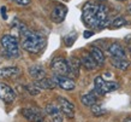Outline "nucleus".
Returning <instances> with one entry per match:
<instances>
[{
    "label": "nucleus",
    "instance_id": "obj_1",
    "mask_svg": "<svg viewBox=\"0 0 131 122\" xmlns=\"http://www.w3.org/2000/svg\"><path fill=\"white\" fill-rule=\"evenodd\" d=\"M82 20L90 28H102L108 23V8L102 4L88 3L84 5Z\"/></svg>",
    "mask_w": 131,
    "mask_h": 122
},
{
    "label": "nucleus",
    "instance_id": "obj_2",
    "mask_svg": "<svg viewBox=\"0 0 131 122\" xmlns=\"http://www.w3.org/2000/svg\"><path fill=\"white\" fill-rule=\"evenodd\" d=\"M19 33L22 35V47L30 53H40L46 46L47 40L42 34L30 30L27 25L19 24Z\"/></svg>",
    "mask_w": 131,
    "mask_h": 122
},
{
    "label": "nucleus",
    "instance_id": "obj_3",
    "mask_svg": "<svg viewBox=\"0 0 131 122\" xmlns=\"http://www.w3.org/2000/svg\"><path fill=\"white\" fill-rule=\"evenodd\" d=\"M1 46L8 57H17L19 55V42L16 36L10 34L4 35L1 38Z\"/></svg>",
    "mask_w": 131,
    "mask_h": 122
},
{
    "label": "nucleus",
    "instance_id": "obj_4",
    "mask_svg": "<svg viewBox=\"0 0 131 122\" xmlns=\"http://www.w3.org/2000/svg\"><path fill=\"white\" fill-rule=\"evenodd\" d=\"M94 85H95V91L101 95H105V94H107V93H110V92H113V91L119 88V85L117 82H113V81H105L101 76L95 77Z\"/></svg>",
    "mask_w": 131,
    "mask_h": 122
},
{
    "label": "nucleus",
    "instance_id": "obj_5",
    "mask_svg": "<svg viewBox=\"0 0 131 122\" xmlns=\"http://www.w3.org/2000/svg\"><path fill=\"white\" fill-rule=\"evenodd\" d=\"M20 114L30 122H45L43 114L36 108H23L20 110Z\"/></svg>",
    "mask_w": 131,
    "mask_h": 122
},
{
    "label": "nucleus",
    "instance_id": "obj_6",
    "mask_svg": "<svg viewBox=\"0 0 131 122\" xmlns=\"http://www.w3.org/2000/svg\"><path fill=\"white\" fill-rule=\"evenodd\" d=\"M52 70L58 75H68L69 74V65L68 60L63 57H56L51 63Z\"/></svg>",
    "mask_w": 131,
    "mask_h": 122
},
{
    "label": "nucleus",
    "instance_id": "obj_7",
    "mask_svg": "<svg viewBox=\"0 0 131 122\" xmlns=\"http://www.w3.org/2000/svg\"><path fill=\"white\" fill-rule=\"evenodd\" d=\"M53 81L56 82L57 86H59L60 88H63L65 91H72L76 87L75 81L65 75H58L56 74L53 76Z\"/></svg>",
    "mask_w": 131,
    "mask_h": 122
},
{
    "label": "nucleus",
    "instance_id": "obj_8",
    "mask_svg": "<svg viewBox=\"0 0 131 122\" xmlns=\"http://www.w3.org/2000/svg\"><path fill=\"white\" fill-rule=\"evenodd\" d=\"M46 114L51 117L53 122H63V111L60 109L59 105L57 104H47L46 106Z\"/></svg>",
    "mask_w": 131,
    "mask_h": 122
},
{
    "label": "nucleus",
    "instance_id": "obj_9",
    "mask_svg": "<svg viewBox=\"0 0 131 122\" xmlns=\"http://www.w3.org/2000/svg\"><path fill=\"white\" fill-rule=\"evenodd\" d=\"M16 98V92L11 87L4 82H0V99H3L5 103L11 104Z\"/></svg>",
    "mask_w": 131,
    "mask_h": 122
},
{
    "label": "nucleus",
    "instance_id": "obj_10",
    "mask_svg": "<svg viewBox=\"0 0 131 122\" xmlns=\"http://www.w3.org/2000/svg\"><path fill=\"white\" fill-rule=\"evenodd\" d=\"M58 103H59L60 109H61V111H63V114L65 116H68L69 118H72L75 116V106L71 102H69L68 99L63 98V97H59Z\"/></svg>",
    "mask_w": 131,
    "mask_h": 122
},
{
    "label": "nucleus",
    "instance_id": "obj_11",
    "mask_svg": "<svg viewBox=\"0 0 131 122\" xmlns=\"http://www.w3.org/2000/svg\"><path fill=\"white\" fill-rule=\"evenodd\" d=\"M68 15V8L63 6V5H57L54 6V8L52 10V13H51V18L53 22L56 23H61L65 17Z\"/></svg>",
    "mask_w": 131,
    "mask_h": 122
},
{
    "label": "nucleus",
    "instance_id": "obj_12",
    "mask_svg": "<svg viewBox=\"0 0 131 122\" xmlns=\"http://www.w3.org/2000/svg\"><path fill=\"white\" fill-rule=\"evenodd\" d=\"M81 60L77 59L76 57H70L68 59V65H69V74L72 75L73 77H77L80 75L81 69Z\"/></svg>",
    "mask_w": 131,
    "mask_h": 122
},
{
    "label": "nucleus",
    "instance_id": "obj_13",
    "mask_svg": "<svg viewBox=\"0 0 131 122\" xmlns=\"http://www.w3.org/2000/svg\"><path fill=\"white\" fill-rule=\"evenodd\" d=\"M108 53L112 58H126V52L119 43H112L108 47Z\"/></svg>",
    "mask_w": 131,
    "mask_h": 122
},
{
    "label": "nucleus",
    "instance_id": "obj_14",
    "mask_svg": "<svg viewBox=\"0 0 131 122\" xmlns=\"http://www.w3.org/2000/svg\"><path fill=\"white\" fill-rule=\"evenodd\" d=\"M28 73L34 80H41L46 76V70L41 65H31L28 69Z\"/></svg>",
    "mask_w": 131,
    "mask_h": 122
},
{
    "label": "nucleus",
    "instance_id": "obj_15",
    "mask_svg": "<svg viewBox=\"0 0 131 122\" xmlns=\"http://www.w3.org/2000/svg\"><path fill=\"white\" fill-rule=\"evenodd\" d=\"M81 63H82V65H83L85 69H88V70H94V69L97 67V63L95 62V59L93 58V56L87 55V53H84V55L82 56Z\"/></svg>",
    "mask_w": 131,
    "mask_h": 122
},
{
    "label": "nucleus",
    "instance_id": "obj_16",
    "mask_svg": "<svg viewBox=\"0 0 131 122\" xmlns=\"http://www.w3.org/2000/svg\"><path fill=\"white\" fill-rule=\"evenodd\" d=\"M34 85L37 86L40 90L41 88L42 90H53L57 86L56 82L53 81V79H46V77H43V79H41V80H36Z\"/></svg>",
    "mask_w": 131,
    "mask_h": 122
},
{
    "label": "nucleus",
    "instance_id": "obj_17",
    "mask_svg": "<svg viewBox=\"0 0 131 122\" xmlns=\"http://www.w3.org/2000/svg\"><path fill=\"white\" fill-rule=\"evenodd\" d=\"M20 74V69L17 67H5L0 69V77H11Z\"/></svg>",
    "mask_w": 131,
    "mask_h": 122
},
{
    "label": "nucleus",
    "instance_id": "obj_18",
    "mask_svg": "<svg viewBox=\"0 0 131 122\" xmlns=\"http://www.w3.org/2000/svg\"><path fill=\"white\" fill-rule=\"evenodd\" d=\"M90 55L93 56V58L95 59V62L97 63V65H102L105 63V55H103V52L100 50L99 47H96V46H93L90 48Z\"/></svg>",
    "mask_w": 131,
    "mask_h": 122
},
{
    "label": "nucleus",
    "instance_id": "obj_19",
    "mask_svg": "<svg viewBox=\"0 0 131 122\" xmlns=\"http://www.w3.org/2000/svg\"><path fill=\"white\" fill-rule=\"evenodd\" d=\"M111 63L113 64V67L120 70H126L130 68V62L126 60V58H112Z\"/></svg>",
    "mask_w": 131,
    "mask_h": 122
},
{
    "label": "nucleus",
    "instance_id": "obj_20",
    "mask_svg": "<svg viewBox=\"0 0 131 122\" xmlns=\"http://www.w3.org/2000/svg\"><path fill=\"white\" fill-rule=\"evenodd\" d=\"M81 102L87 106H93L94 104H96V97L93 93H87L81 97Z\"/></svg>",
    "mask_w": 131,
    "mask_h": 122
},
{
    "label": "nucleus",
    "instance_id": "obj_21",
    "mask_svg": "<svg viewBox=\"0 0 131 122\" xmlns=\"http://www.w3.org/2000/svg\"><path fill=\"white\" fill-rule=\"evenodd\" d=\"M91 112L95 115V116H102V115H105L107 112V110L103 106L100 105V104H94V105L91 106Z\"/></svg>",
    "mask_w": 131,
    "mask_h": 122
},
{
    "label": "nucleus",
    "instance_id": "obj_22",
    "mask_svg": "<svg viewBox=\"0 0 131 122\" xmlns=\"http://www.w3.org/2000/svg\"><path fill=\"white\" fill-rule=\"evenodd\" d=\"M126 24V21H125V18H124L123 16H119V17H117L113 22L111 23L112 27H114V28H119V27H123V25H125Z\"/></svg>",
    "mask_w": 131,
    "mask_h": 122
},
{
    "label": "nucleus",
    "instance_id": "obj_23",
    "mask_svg": "<svg viewBox=\"0 0 131 122\" xmlns=\"http://www.w3.org/2000/svg\"><path fill=\"white\" fill-rule=\"evenodd\" d=\"M24 88H25L27 92L30 93L31 95H36V94H39V93H40V88H39L37 86H35V85H25Z\"/></svg>",
    "mask_w": 131,
    "mask_h": 122
},
{
    "label": "nucleus",
    "instance_id": "obj_24",
    "mask_svg": "<svg viewBox=\"0 0 131 122\" xmlns=\"http://www.w3.org/2000/svg\"><path fill=\"white\" fill-rule=\"evenodd\" d=\"M12 1H15L16 4L22 5V6H27V5H29V3H30V0H12Z\"/></svg>",
    "mask_w": 131,
    "mask_h": 122
},
{
    "label": "nucleus",
    "instance_id": "obj_25",
    "mask_svg": "<svg viewBox=\"0 0 131 122\" xmlns=\"http://www.w3.org/2000/svg\"><path fill=\"white\" fill-rule=\"evenodd\" d=\"M0 12H1V15H3V18H4V20H7V16H6V7H5V6L1 7Z\"/></svg>",
    "mask_w": 131,
    "mask_h": 122
},
{
    "label": "nucleus",
    "instance_id": "obj_26",
    "mask_svg": "<svg viewBox=\"0 0 131 122\" xmlns=\"http://www.w3.org/2000/svg\"><path fill=\"white\" fill-rule=\"evenodd\" d=\"M94 33L93 32H90V30H85V32L83 33V35H84V38H90L91 35H93Z\"/></svg>",
    "mask_w": 131,
    "mask_h": 122
},
{
    "label": "nucleus",
    "instance_id": "obj_27",
    "mask_svg": "<svg viewBox=\"0 0 131 122\" xmlns=\"http://www.w3.org/2000/svg\"><path fill=\"white\" fill-rule=\"evenodd\" d=\"M127 12H129V13L131 15V4L127 5Z\"/></svg>",
    "mask_w": 131,
    "mask_h": 122
},
{
    "label": "nucleus",
    "instance_id": "obj_28",
    "mask_svg": "<svg viewBox=\"0 0 131 122\" xmlns=\"http://www.w3.org/2000/svg\"><path fill=\"white\" fill-rule=\"evenodd\" d=\"M118 1H124V0H118Z\"/></svg>",
    "mask_w": 131,
    "mask_h": 122
}]
</instances>
